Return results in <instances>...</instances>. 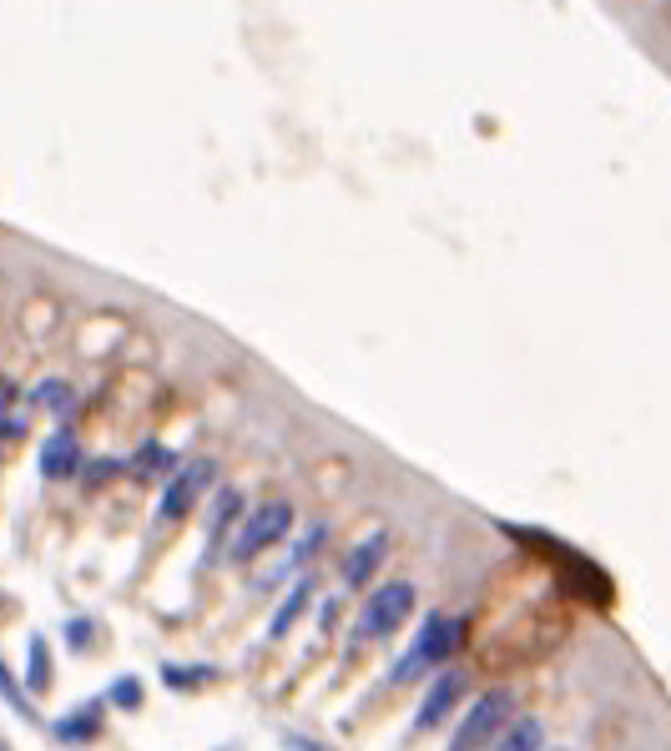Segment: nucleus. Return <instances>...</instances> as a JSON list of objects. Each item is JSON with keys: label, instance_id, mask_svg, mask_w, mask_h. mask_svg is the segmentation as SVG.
<instances>
[{"label": "nucleus", "instance_id": "nucleus-13", "mask_svg": "<svg viewBox=\"0 0 671 751\" xmlns=\"http://www.w3.org/2000/svg\"><path fill=\"white\" fill-rule=\"evenodd\" d=\"M329 540V530H323V524H309V534H303V540L293 544V555L283 560V565H278V575H268V585H278V580H288V575H303V570H309V560L319 555V544Z\"/></svg>", "mask_w": 671, "mask_h": 751}, {"label": "nucleus", "instance_id": "nucleus-20", "mask_svg": "<svg viewBox=\"0 0 671 751\" xmlns=\"http://www.w3.org/2000/svg\"><path fill=\"white\" fill-rule=\"evenodd\" d=\"M111 474H121V459H91V464H81V484H107Z\"/></svg>", "mask_w": 671, "mask_h": 751}, {"label": "nucleus", "instance_id": "nucleus-21", "mask_svg": "<svg viewBox=\"0 0 671 751\" xmlns=\"http://www.w3.org/2000/svg\"><path fill=\"white\" fill-rule=\"evenodd\" d=\"M0 697L11 701V707H16V711H21V717H26V711H31V701H26V691H21V687H16V675H11V671H6V661H0Z\"/></svg>", "mask_w": 671, "mask_h": 751}, {"label": "nucleus", "instance_id": "nucleus-10", "mask_svg": "<svg viewBox=\"0 0 671 751\" xmlns=\"http://www.w3.org/2000/svg\"><path fill=\"white\" fill-rule=\"evenodd\" d=\"M26 403H31V409H46V414H56V419H71V409H77V389H71L67 379H46V383H36V389L26 393Z\"/></svg>", "mask_w": 671, "mask_h": 751}, {"label": "nucleus", "instance_id": "nucleus-2", "mask_svg": "<svg viewBox=\"0 0 671 751\" xmlns=\"http://www.w3.org/2000/svg\"><path fill=\"white\" fill-rule=\"evenodd\" d=\"M510 721H515V697L510 691H484L480 701H470V711L460 717V727H454L444 751H490Z\"/></svg>", "mask_w": 671, "mask_h": 751}, {"label": "nucleus", "instance_id": "nucleus-6", "mask_svg": "<svg viewBox=\"0 0 671 751\" xmlns=\"http://www.w3.org/2000/svg\"><path fill=\"white\" fill-rule=\"evenodd\" d=\"M464 687H470V675L464 671H440L430 681V691H424V701H419V711H414V731H440L444 721L454 717V707L464 701Z\"/></svg>", "mask_w": 671, "mask_h": 751}, {"label": "nucleus", "instance_id": "nucleus-11", "mask_svg": "<svg viewBox=\"0 0 671 751\" xmlns=\"http://www.w3.org/2000/svg\"><path fill=\"white\" fill-rule=\"evenodd\" d=\"M238 514H242V494H238V490H218V500H212V514H208V555L218 550L222 540H228L232 524H242Z\"/></svg>", "mask_w": 671, "mask_h": 751}, {"label": "nucleus", "instance_id": "nucleus-8", "mask_svg": "<svg viewBox=\"0 0 671 751\" xmlns=\"http://www.w3.org/2000/svg\"><path fill=\"white\" fill-rule=\"evenodd\" d=\"M384 550H389V534L379 530V534H369L363 544H353L349 550V560H343V585H363V580L379 570V560H384Z\"/></svg>", "mask_w": 671, "mask_h": 751}, {"label": "nucleus", "instance_id": "nucleus-3", "mask_svg": "<svg viewBox=\"0 0 671 751\" xmlns=\"http://www.w3.org/2000/svg\"><path fill=\"white\" fill-rule=\"evenodd\" d=\"M293 534V504L288 500H268V504H258L248 520L238 524V534H232V544H228V555L238 560H258L263 550H273L278 540H288Z\"/></svg>", "mask_w": 671, "mask_h": 751}, {"label": "nucleus", "instance_id": "nucleus-17", "mask_svg": "<svg viewBox=\"0 0 671 751\" xmlns=\"http://www.w3.org/2000/svg\"><path fill=\"white\" fill-rule=\"evenodd\" d=\"M26 687L31 691L51 687V645H46L41 635H31V675H26Z\"/></svg>", "mask_w": 671, "mask_h": 751}, {"label": "nucleus", "instance_id": "nucleus-7", "mask_svg": "<svg viewBox=\"0 0 671 751\" xmlns=\"http://www.w3.org/2000/svg\"><path fill=\"white\" fill-rule=\"evenodd\" d=\"M36 469H41V480H56V484L77 480V474H81V444L71 439V429H56V434L46 439Z\"/></svg>", "mask_w": 671, "mask_h": 751}, {"label": "nucleus", "instance_id": "nucleus-19", "mask_svg": "<svg viewBox=\"0 0 671 751\" xmlns=\"http://www.w3.org/2000/svg\"><path fill=\"white\" fill-rule=\"evenodd\" d=\"M162 675H167V681H172L177 691H192V687H198V681H208L212 671H208V665H167Z\"/></svg>", "mask_w": 671, "mask_h": 751}, {"label": "nucleus", "instance_id": "nucleus-14", "mask_svg": "<svg viewBox=\"0 0 671 751\" xmlns=\"http://www.w3.org/2000/svg\"><path fill=\"white\" fill-rule=\"evenodd\" d=\"M309 600H313V580H309V575H298V585L288 590V595H283V605L273 610V621H268V635H283L288 625L298 621V610L309 605Z\"/></svg>", "mask_w": 671, "mask_h": 751}, {"label": "nucleus", "instance_id": "nucleus-12", "mask_svg": "<svg viewBox=\"0 0 671 751\" xmlns=\"http://www.w3.org/2000/svg\"><path fill=\"white\" fill-rule=\"evenodd\" d=\"M490 751H545V727H540L535 717H520L500 731Z\"/></svg>", "mask_w": 671, "mask_h": 751}, {"label": "nucleus", "instance_id": "nucleus-16", "mask_svg": "<svg viewBox=\"0 0 671 751\" xmlns=\"http://www.w3.org/2000/svg\"><path fill=\"white\" fill-rule=\"evenodd\" d=\"M31 409V403H26ZM26 409H16V389L0 383V439H21L26 434Z\"/></svg>", "mask_w": 671, "mask_h": 751}, {"label": "nucleus", "instance_id": "nucleus-5", "mask_svg": "<svg viewBox=\"0 0 671 751\" xmlns=\"http://www.w3.org/2000/svg\"><path fill=\"white\" fill-rule=\"evenodd\" d=\"M212 474H218V464H212V459H192V464L177 469L172 480L162 484V500H157V524H177L182 514H192V504L208 494Z\"/></svg>", "mask_w": 671, "mask_h": 751}, {"label": "nucleus", "instance_id": "nucleus-9", "mask_svg": "<svg viewBox=\"0 0 671 751\" xmlns=\"http://www.w3.org/2000/svg\"><path fill=\"white\" fill-rule=\"evenodd\" d=\"M137 474V480H172L177 474V454L167 444H157V439H147L142 449L132 454V464H127Z\"/></svg>", "mask_w": 671, "mask_h": 751}, {"label": "nucleus", "instance_id": "nucleus-1", "mask_svg": "<svg viewBox=\"0 0 671 751\" xmlns=\"http://www.w3.org/2000/svg\"><path fill=\"white\" fill-rule=\"evenodd\" d=\"M460 641H464L460 615H430V621L419 625L414 645H409V651L399 655V665L389 671V681L404 687V681H414V675H424V671H444V661L460 651Z\"/></svg>", "mask_w": 671, "mask_h": 751}, {"label": "nucleus", "instance_id": "nucleus-15", "mask_svg": "<svg viewBox=\"0 0 671 751\" xmlns=\"http://www.w3.org/2000/svg\"><path fill=\"white\" fill-rule=\"evenodd\" d=\"M97 731H101V707H97V701L56 721V737H61V741H91Z\"/></svg>", "mask_w": 671, "mask_h": 751}, {"label": "nucleus", "instance_id": "nucleus-4", "mask_svg": "<svg viewBox=\"0 0 671 751\" xmlns=\"http://www.w3.org/2000/svg\"><path fill=\"white\" fill-rule=\"evenodd\" d=\"M409 610H414V585L409 580H389V585H379L374 595L363 600L353 631H359V641H384V635H394L409 621Z\"/></svg>", "mask_w": 671, "mask_h": 751}, {"label": "nucleus", "instance_id": "nucleus-18", "mask_svg": "<svg viewBox=\"0 0 671 751\" xmlns=\"http://www.w3.org/2000/svg\"><path fill=\"white\" fill-rule=\"evenodd\" d=\"M111 707H121V711L142 707V681H137V675H121V681H111Z\"/></svg>", "mask_w": 671, "mask_h": 751}]
</instances>
